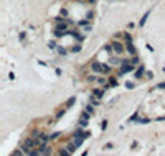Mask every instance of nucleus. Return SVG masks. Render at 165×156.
<instances>
[{
  "label": "nucleus",
  "mask_w": 165,
  "mask_h": 156,
  "mask_svg": "<svg viewBox=\"0 0 165 156\" xmlns=\"http://www.w3.org/2000/svg\"><path fill=\"white\" fill-rule=\"evenodd\" d=\"M92 71L96 72H102V74H107L111 71V67L107 64H101V62H92Z\"/></svg>",
  "instance_id": "obj_1"
},
{
  "label": "nucleus",
  "mask_w": 165,
  "mask_h": 156,
  "mask_svg": "<svg viewBox=\"0 0 165 156\" xmlns=\"http://www.w3.org/2000/svg\"><path fill=\"white\" fill-rule=\"evenodd\" d=\"M64 33H68V25H66V23H60L58 27H56V35L61 36Z\"/></svg>",
  "instance_id": "obj_2"
},
{
  "label": "nucleus",
  "mask_w": 165,
  "mask_h": 156,
  "mask_svg": "<svg viewBox=\"0 0 165 156\" xmlns=\"http://www.w3.org/2000/svg\"><path fill=\"white\" fill-rule=\"evenodd\" d=\"M112 48H114V51L117 54H121L124 51V46H122V43H119V41H112Z\"/></svg>",
  "instance_id": "obj_3"
},
{
  "label": "nucleus",
  "mask_w": 165,
  "mask_h": 156,
  "mask_svg": "<svg viewBox=\"0 0 165 156\" xmlns=\"http://www.w3.org/2000/svg\"><path fill=\"white\" fill-rule=\"evenodd\" d=\"M132 69H134V67H132L131 64H129V62H126V61H124V62H122V71H121V72H122V74H124V72H131Z\"/></svg>",
  "instance_id": "obj_4"
},
{
  "label": "nucleus",
  "mask_w": 165,
  "mask_h": 156,
  "mask_svg": "<svg viewBox=\"0 0 165 156\" xmlns=\"http://www.w3.org/2000/svg\"><path fill=\"white\" fill-rule=\"evenodd\" d=\"M127 51H129L131 54H135V48L132 46V43H131V41H127Z\"/></svg>",
  "instance_id": "obj_5"
},
{
  "label": "nucleus",
  "mask_w": 165,
  "mask_h": 156,
  "mask_svg": "<svg viewBox=\"0 0 165 156\" xmlns=\"http://www.w3.org/2000/svg\"><path fill=\"white\" fill-rule=\"evenodd\" d=\"M76 148H78V145H76L74 141L68 145V150H69V153H74V151H76Z\"/></svg>",
  "instance_id": "obj_6"
},
{
  "label": "nucleus",
  "mask_w": 165,
  "mask_h": 156,
  "mask_svg": "<svg viewBox=\"0 0 165 156\" xmlns=\"http://www.w3.org/2000/svg\"><path fill=\"white\" fill-rule=\"evenodd\" d=\"M102 94H104V92H102V89H96L94 90V95L96 97H102Z\"/></svg>",
  "instance_id": "obj_7"
},
{
  "label": "nucleus",
  "mask_w": 165,
  "mask_h": 156,
  "mask_svg": "<svg viewBox=\"0 0 165 156\" xmlns=\"http://www.w3.org/2000/svg\"><path fill=\"white\" fill-rule=\"evenodd\" d=\"M147 17H149V12H147V13L142 17V20H140V27H144V25H145V20H147Z\"/></svg>",
  "instance_id": "obj_8"
},
{
  "label": "nucleus",
  "mask_w": 165,
  "mask_h": 156,
  "mask_svg": "<svg viewBox=\"0 0 165 156\" xmlns=\"http://www.w3.org/2000/svg\"><path fill=\"white\" fill-rule=\"evenodd\" d=\"M73 103H74V97H71L69 100H68V105H66V108H69L71 105H73Z\"/></svg>",
  "instance_id": "obj_9"
},
{
  "label": "nucleus",
  "mask_w": 165,
  "mask_h": 156,
  "mask_svg": "<svg viewBox=\"0 0 165 156\" xmlns=\"http://www.w3.org/2000/svg\"><path fill=\"white\" fill-rule=\"evenodd\" d=\"M86 112H87V113H94V108H92L91 105H87V107H86Z\"/></svg>",
  "instance_id": "obj_10"
},
{
  "label": "nucleus",
  "mask_w": 165,
  "mask_h": 156,
  "mask_svg": "<svg viewBox=\"0 0 165 156\" xmlns=\"http://www.w3.org/2000/svg\"><path fill=\"white\" fill-rule=\"evenodd\" d=\"M58 53L60 54H66V49L64 48H58Z\"/></svg>",
  "instance_id": "obj_11"
},
{
  "label": "nucleus",
  "mask_w": 165,
  "mask_h": 156,
  "mask_svg": "<svg viewBox=\"0 0 165 156\" xmlns=\"http://www.w3.org/2000/svg\"><path fill=\"white\" fill-rule=\"evenodd\" d=\"M73 51H74V53H78V51H81V46H78V44H76L74 48H73Z\"/></svg>",
  "instance_id": "obj_12"
},
{
  "label": "nucleus",
  "mask_w": 165,
  "mask_h": 156,
  "mask_svg": "<svg viewBox=\"0 0 165 156\" xmlns=\"http://www.w3.org/2000/svg\"><path fill=\"white\" fill-rule=\"evenodd\" d=\"M157 89H165V82H162V84L157 86Z\"/></svg>",
  "instance_id": "obj_13"
},
{
  "label": "nucleus",
  "mask_w": 165,
  "mask_h": 156,
  "mask_svg": "<svg viewBox=\"0 0 165 156\" xmlns=\"http://www.w3.org/2000/svg\"><path fill=\"white\" fill-rule=\"evenodd\" d=\"M86 20H92V13H91V12L86 15Z\"/></svg>",
  "instance_id": "obj_14"
}]
</instances>
